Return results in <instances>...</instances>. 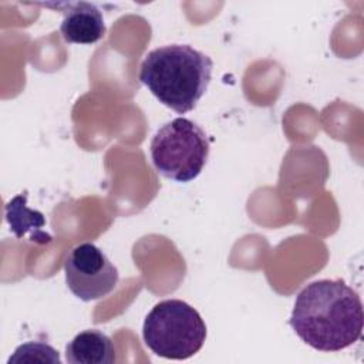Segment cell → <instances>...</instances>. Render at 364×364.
Segmentation results:
<instances>
[{
  "instance_id": "cell-1",
  "label": "cell",
  "mask_w": 364,
  "mask_h": 364,
  "mask_svg": "<svg viewBox=\"0 0 364 364\" xmlns=\"http://www.w3.org/2000/svg\"><path fill=\"white\" fill-rule=\"evenodd\" d=\"M363 320L358 293L340 279H323L297 294L289 323L310 347L340 351L361 337Z\"/></svg>"
},
{
  "instance_id": "cell-2",
  "label": "cell",
  "mask_w": 364,
  "mask_h": 364,
  "mask_svg": "<svg viewBox=\"0 0 364 364\" xmlns=\"http://www.w3.org/2000/svg\"><path fill=\"white\" fill-rule=\"evenodd\" d=\"M209 55L188 44H169L149 51L139 81L165 107L178 114L192 111L212 78Z\"/></svg>"
},
{
  "instance_id": "cell-3",
  "label": "cell",
  "mask_w": 364,
  "mask_h": 364,
  "mask_svg": "<svg viewBox=\"0 0 364 364\" xmlns=\"http://www.w3.org/2000/svg\"><path fill=\"white\" fill-rule=\"evenodd\" d=\"M146 347L169 360H186L196 354L206 338V324L186 301H159L146 314L142 326Z\"/></svg>"
},
{
  "instance_id": "cell-4",
  "label": "cell",
  "mask_w": 364,
  "mask_h": 364,
  "mask_svg": "<svg viewBox=\"0 0 364 364\" xmlns=\"http://www.w3.org/2000/svg\"><path fill=\"white\" fill-rule=\"evenodd\" d=\"M205 131L188 118H175L152 136L149 151L155 169L175 182H191L202 172L209 156Z\"/></svg>"
},
{
  "instance_id": "cell-5",
  "label": "cell",
  "mask_w": 364,
  "mask_h": 364,
  "mask_svg": "<svg viewBox=\"0 0 364 364\" xmlns=\"http://www.w3.org/2000/svg\"><path fill=\"white\" fill-rule=\"evenodd\" d=\"M65 283L70 291L82 301L108 296L118 284V269L94 243L73 247L64 262Z\"/></svg>"
},
{
  "instance_id": "cell-6",
  "label": "cell",
  "mask_w": 364,
  "mask_h": 364,
  "mask_svg": "<svg viewBox=\"0 0 364 364\" xmlns=\"http://www.w3.org/2000/svg\"><path fill=\"white\" fill-rule=\"evenodd\" d=\"M61 4L65 7L60 24V33L64 41L74 44H94L104 37L105 23L98 6L88 1Z\"/></svg>"
},
{
  "instance_id": "cell-7",
  "label": "cell",
  "mask_w": 364,
  "mask_h": 364,
  "mask_svg": "<svg viewBox=\"0 0 364 364\" xmlns=\"http://www.w3.org/2000/svg\"><path fill=\"white\" fill-rule=\"evenodd\" d=\"M65 358L71 364H114L117 350L107 334L92 328L78 333L67 344Z\"/></svg>"
},
{
  "instance_id": "cell-8",
  "label": "cell",
  "mask_w": 364,
  "mask_h": 364,
  "mask_svg": "<svg viewBox=\"0 0 364 364\" xmlns=\"http://www.w3.org/2000/svg\"><path fill=\"white\" fill-rule=\"evenodd\" d=\"M6 220L16 237H24L28 235L31 242L40 245H47L53 240L51 235L43 229L46 226L44 215L27 206V192H23L7 202Z\"/></svg>"
},
{
  "instance_id": "cell-9",
  "label": "cell",
  "mask_w": 364,
  "mask_h": 364,
  "mask_svg": "<svg viewBox=\"0 0 364 364\" xmlns=\"http://www.w3.org/2000/svg\"><path fill=\"white\" fill-rule=\"evenodd\" d=\"M11 363H51L61 364L58 351L47 343L28 341L18 346L7 361Z\"/></svg>"
}]
</instances>
